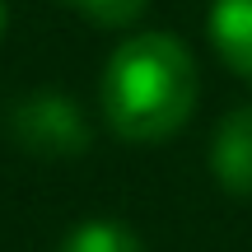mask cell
<instances>
[{
  "mask_svg": "<svg viewBox=\"0 0 252 252\" xmlns=\"http://www.w3.org/2000/svg\"><path fill=\"white\" fill-rule=\"evenodd\" d=\"M201 65L168 28L126 33L98 75V112L126 145H163L196 117Z\"/></svg>",
  "mask_w": 252,
  "mask_h": 252,
  "instance_id": "obj_1",
  "label": "cell"
},
{
  "mask_svg": "<svg viewBox=\"0 0 252 252\" xmlns=\"http://www.w3.org/2000/svg\"><path fill=\"white\" fill-rule=\"evenodd\" d=\"M9 135L33 159H80L94 145V122L75 94L28 89L9 108Z\"/></svg>",
  "mask_w": 252,
  "mask_h": 252,
  "instance_id": "obj_2",
  "label": "cell"
},
{
  "mask_svg": "<svg viewBox=\"0 0 252 252\" xmlns=\"http://www.w3.org/2000/svg\"><path fill=\"white\" fill-rule=\"evenodd\" d=\"M206 168L224 196L252 201V103H238L215 122L206 145Z\"/></svg>",
  "mask_w": 252,
  "mask_h": 252,
  "instance_id": "obj_3",
  "label": "cell"
},
{
  "mask_svg": "<svg viewBox=\"0 0 252 252\" xmlns=\"http://www.w3.org/2000/svg\"><path fill=\"white\" fill-rule=\"evenodd\" d=\"M206 37L238 80H252V0H210Z\"/></svg>",
  "mask_w": 252,
  "mask_h": 252,
  "instance_id": "obj_4",
  "label": "cell"
},
{
  "mask_svg": "<svg viewBox=\"0 0 252 252\" xmlns=\"http://www.w3.org/2000/svg\"><path fill=\"white\" fill-rule=\"evenodd\" d=\"M56 252H145V238L117 215H89L75 229H65Z\"/></svg>",
  "mask_w": 252,
  "mask_h": 252,
  "instance_id": "obj_5",
  "label": "cell"
},
{
  "mask_svg": "<svg viewBox=\"0 0 252 252\" xmlns=\"http://www.w3.org/2000/svg\"><path fill=\"white\" fill-rule=\"evenodd\" d=\"M56 5L75 9L80 19H89L94 28H108V33H126L145 19L150 0H56Z\"/></svg>",
  "mask_w": 252,
  "mask_h": 252,
  "instance_id": "obj_6",
  "label": "cell"
},
{
  "mask_svg": "<svg viewBox=\"0 0 252 252\" xmlns=\"http://www.w3.org/2000/svg\"><path fill=\"white\" fill-rule=\"evenodd\" d=\"M5 28H9V5L0 0V42H5Z\"/></svg>",
  "mask_w": 252,
  "mask_h": 252,
  "instance_id": "obj_7",
  "label": "cell"
}]
</instances>
